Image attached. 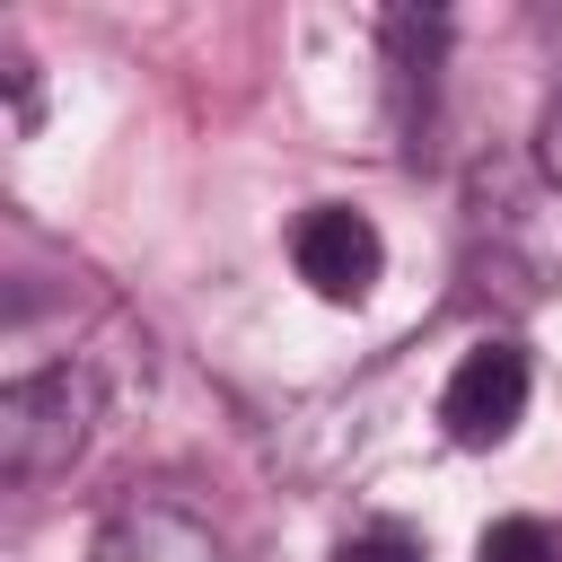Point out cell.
<instances>
[{"instance_id": "52a82bcc", "label": "cell", "mask_w": 562, "mask_h": 562, "mask_svg": "<svg viewBox=\"0 0 562 562\" xmlns=\"http://www.w3.org/2000/svg\"><path fill=\"white\" fill-rule=\"evenodd\" d=\"M0 79H9V132L26 140V132L44 123V88H35V61H26L18 44H0Z\"/></svg>"}, {"instance_id": "7a4b0ae2", "label": "cell", "mask_w": 562, "mask_h": 562, "mask_svg": "<svg viewBox=\"0 0 562 562\" xmlns=\"http://www.w3.org/2000/svg\"><path fill=\"white\" fill-rule=\"evenodd\" d=\"M290 263L325 307H360L386 272V237L360 202H307L299 228H290Z\"/></svg>"}, {"instance_id": "6da1fadb", "label": "cell", "mask_w": 562, "mask_h": 562, "mask_svg": "<svg viewBox=\"0 0 562 562\" xmlns=\"http://www.w3.org/2000/svg\"><path fill=\"white\" fill-rule=\"evenodd\" d=\"M97 369L88 360H18L9 369V386H0V474L9 483H44V474H61L79 448H88V430H97Z\"/></svg>"}, {"instance_id": "3957f363", "label": "cell", "mask_w": 562, "mask_h": 562, "mask_svg": "<svg viewBox=\"0 0 562 562\" xmlns=\"http://www.w3.org/2000/svg\"><path fill=\"white\" fill-rule=\"evenodd\" d=\"M527 395H536V369L518 342H474L448 386H439V430L448 448H501L518 422H527Z\"/></svg>"}, {"instance_id": "5b68a950", "label": "cell", "mask_w": 562, "mask_h": 562, "mask_svg": "<svg viewBox=\"0 0 562 562\" xmlns=\"http://www.w3.org/2000/svg\"><path fill=\"white\" fill-rule=\"evenodd\" d=\"M474 562H562V536H553L544 518H527V509H509V518H492V527H483V544H474Z\"/></svg>"}, {"instance_id": "8992f818", "label": "cell", "mask_w": 562, "mask_h": 562, "mask_svg": "<svg viewBox=\"0 0 562 562\" xmlns=\"http://www.w3.org/2000/svg\"><path fill=\"white\" fill-rule=\"evenodd\" d=\"M334 562H430V553H422V536H413V527L369 518V527H351V536L334 544Z\"/></svg>"}, {"instance_id": "277c9868", "label": "cell", "mask_w": 562, "mask_h": 562, "mask_svg": "<svg viewBox=\"0 0 562 562\" xmlns=\"http://www.w3.org/2000/svg\"><path fill=\"white\" fill-rule=\"evenodd\" d=\"M88 562H228V544L193 509H176V501H123L97 527Z\"/></svg>"}, {"instance_id": "ba28073f", "label": "cell", "mask_w": 562, "mask_h": 562, "mask_svg": "<svg viewBox=\"0 0 562 562\" xmlns=\"http://www.w3.org/2000/svg\"><path fill=\"white\" fill-rule=\"evenodd\" d=\"M536 167H544V184L562 193V97L544 105V123H536Z\"/></svg>"}]
</instances>
